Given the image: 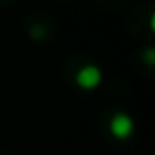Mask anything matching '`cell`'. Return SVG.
I'll return each instance as SVG.
<instances>
[{
    "instance_id": "obj_1",
    "label": "cell",
    "mask_w": 155,
    "mask_h": 155,
    "mask_svg": "<svg viewBox=\"0 0 155 155\" xmlns=\"http://www.w3.org/2000/svg\"><path fill=\"white\" fill-rule=\"evenodd\" d=\"M133 128H135L133 119H131L128 113L119 111V113H115V115L111 117L110 131H111L113 137H117V139H128V137L133 133Z\"/></svg>"
},
{
    "instance_id": "obj_2",
    "label": "cell",
    "mask_w": 155,
    "mask_h": 155,
    "mask_svg": "<svg viewBox=\"0 0 155 155\" xmlns=\"http://www.w3.org/2000/svg\"><path fill=\"white\" fill-rule=\"evenodd\" d=\"M101 79H102V73L93 64H88V66L81 68L79 73H77V77H75L77 84H79L82 90H93V88H97L99 82H101Z\"/></svg>"
},
{
    "instance_id": "obj_3",
    "label": "cell",
    "mask_w": 155,
    "mask_h": 155,
    "mask_svg": "<svg viewBox=\"0 0 155 155\" xmlns=\"http://www.w3.org/2000/svg\"><path fill=\"white\" fill-rule=\"evenodd\" d=\"M144 57H146V62H148V64H153V57H155V53H153V49H148Z\"/></svg>"
}]
</instances>
